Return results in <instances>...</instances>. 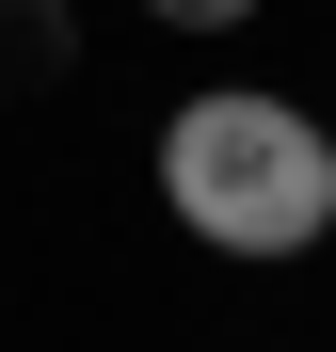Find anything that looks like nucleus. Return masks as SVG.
<instances>
[{"instance_id": "obj_1", "label": "nucleus", "mask_w": 336, "mask_h": 352, "mask_svg": "<svg viewBox=\"0 0 336 352\" xmlns=\"http://www.w3.org/2000/svg\"><path fill=\"white\" fill-rule=\"evenodd\" d=\"M160 208L208 256H304L336 241V129L272 80H208L160 112Z\"/></svg>"}, {"instance_id": "obj_2", "label": "nucleus", "mask_w": 336, "mask_h": 352, "mask_svg": "<svg viewBox=\"0 0 336 352\" xmlns=\"http://www.w3.org/2000/svg\"><path fill=\"white\" fill-rule=\"evenodd\" d=\"M65 65H80V16L65 0H0V96H48Z\"/></svg>"}, {"instance_id": "obj_3", "label": "nucleus", "mask_w": 336, "mask_h": 352, "mask_svg": "<svg viewBox=\"0 0 336 352\" xmlns=\"http://www.w3.org/2000/svg\"><path fill=\"white\" fill-rule=\"evenodd\" d=\"M144 16H160V32H240L256 0H144Z\"/></svg>"}]
</instances>
